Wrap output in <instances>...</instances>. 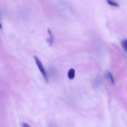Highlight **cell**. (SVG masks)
Listing matches in <instances>:
<instances>
[{
  "label": "cell",
  "instance_id": "6da1fadb",
  "mask_svg": "<svg viewBox=\"0 0 127 127\" xmlns=\"http://www.w3.org/2000/svg\"><path fill=\"white\" fill-rule=\"evenodd\" d=\"M33 57L39 70L43 75L46 81L47 82L48 79L47 74L42 63L36 56L34 55Z\"/></svg>",
  "mask_w": 127,
  "mask_h": 127
},
{
  "label": "cell",
  "instance_id": "7a4b0ae2",
  "mask_svg": "<svg viewBox=\"0 0 127 127\" xmlns=\"http://www.w3.org/2000/svg\"><path fill=\"white\" fill-rule=\"evenodd\" d=\"M48 32L49 35V37L47 39V41L49 44L50 46H51L54 42V37L53 34L49 29L48 28Z\"/></svg>",
  "mask_w": 127,
  "mask_h": 127
},
{
  "label": "cell",
  "instance_id": "3957f363",
  "mask_svg": "<svg viewBox=\"0 0 127 127\" xmlns=\"http://www.w3.org/2000/svg\"><path fill=\"white\" fill-rule=\"evenodd\" d=\"M67 75L69 79H73L75 75V71L74 69L73 68L70 69L68 71Z\"/></svg>",
  "mask_w": 127,
  "mask_h": 127
},
{
  "label": "cell",
  "instance_id": "277c9868",
  "mask_svg": "<svg viewBox=\"0 0 127 127\" xmlns=\"http://www.w3.org/2000/svg\"><path fill=\"white\" fill-rule=\"evenodd\" d=\"M107 2L108 3L112 6L119 7V5L117 3L113 1L112 0H107Z\"/></svg>",
  "mask_w": 127,
  "mask_h": 127
},
{
  "label": "cell",
  "instance_id": "5b68a950",
  "mask_svg": "<svg viewBox=\"0 0 127 127\" xmlns=\"http://www.w3.org/2000/svg\"><path fill=\"white\" fill-rule=\"evenodd\" d=\"M122 45L124 49L126 52L127 50V41L126 39L124 40L122 42Z\"/></svg>",
  "mask_w": 127,
  "mask_h": 127
},
{
  "label": "cell",
  "instance_id": "8992f818",
  "mask_svg": "<svg viewBox=\"0 0 127 127\" xmlns=\"http://www.w3.org/2000/svg\"><path fill=\"white\" fill-rule=\"evenodd\" d=\"M107 72L108 76L110 77L111 81V82H112V83L113 85H114V81L111 74V73L109 71H108Z\"/></svg>",
  "mask_w": 127,
  "mask_h": 127
},
{
  "label": "cell",
  "instance_id": "52a82bcc",
  "mask_svg": "<svg viewBox=\"0 0 127 127\" xmlns=\"http://www.w3.org/2000/svg\"><path fill=\"white\" fill-rule=\"evenodd\" d=\"M22 125L24 127H29L30 126L27 124L24 123Z\"/></svg>",
  "mask_w": 127,
  "mask_h": 127
},
{
  "label": "cell",
  "instance_id": "ba28073f",
  "mask_svg": "<svg viewBox=\"0 0 127 127\" xmlns=\"http://www.w3.org/2000/svg\"><path fill=\"white\" fill-rule=\"evenodd\" d=\"M2 28V25L0 23V28L1 29Z\"/></svg>",
  "mask_w": 127,
  "mask_h": 127
}]
</instances>
